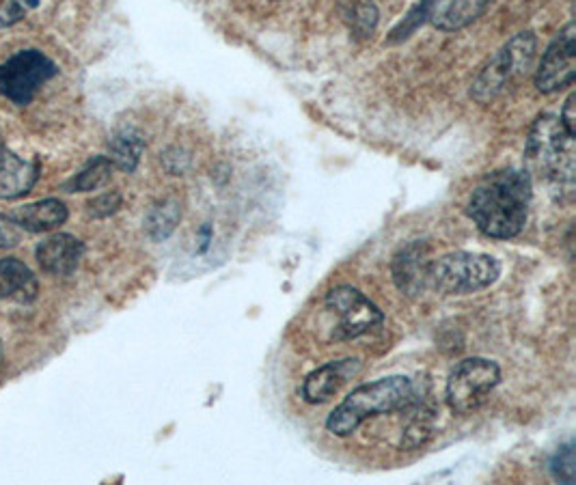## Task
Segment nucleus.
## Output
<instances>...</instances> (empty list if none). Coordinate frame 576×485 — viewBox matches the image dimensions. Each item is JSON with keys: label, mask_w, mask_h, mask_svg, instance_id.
<instances>
[{"label": "nucleus", "mask_w": 576, "mask_h": 485, "mask_svg": "<svg viewBox=\"0 0 576 485\" xmlns=\"http://www.w3.org/2000/svg\"><path fill=\"white\" fill-rule=\"evenodd\" d=\"M145 151V141L141 134H136L132 130H123L115 134L108 143V160L115 166V169L123 173H132L141 162V156Z\"/></svg>", "instance_id": "nucleus-17"}, {"label": "nucleus", "mask_w": 576, "mask_h": 485, "mask_svg": "<svg viewBox=\"0 0 576 485\" xmlns=\"http://www.w3.org/2000/svg\"><path fill=\"white\" fill-rule=\"evenodd\" d=\"M22 242V229L11 216H0V248H13Z\"/></svg>", "instance_id": "nucleus-25"}, {"label": "nucleus", "mask_w": 576, "mask_h": 485, "mask_svg": "<svg viewBox=\"0 0 576 485\" xmlns=\"http://www.w3.org/2000/svg\"><path fill=\"white\" fill-rule=\"evenodd\" d=\"M561 123H564L566 130L576 136V93H570V97L566 100L564 106V113H561Z\"/></svg>", "instance_id": "nucleus-26"}, {"label": "nucleus", "mask_w": 576, "mask_h": 485, "mask_svg": "<svg viewBox=\"0 0 576 485\" xmlns=\"http://www.w3.org/2000/svg\"><path fill=\"white\" fill-rule=\"evenodd\" d=\"M538 41L533 33H518L488 61L473 82L471 97L479 104H488L507 87V82L527 74L536 57Z\"/></svg>", "instance_id": "nucleus-5"}, {"label": "nucleus", "mask_w": 576, "mask_h": 485, "mask_svg": "<svg viewBox=\"0 0 576 485\" xmlns=\"http://www.w3.org/2000/svg\"><path fill=\"white\" fill-rule=\"evenodd\" d=\"M501 382V369L488 358H466L449 373L445 397L451 412L473 414Z\"/></svg>", "instance_id": "nucleus-6"}, {"label": "nucleus", "mask_w": 576, "mask_h": 485, "mask_svg": "<svg viewBox=\"0 0 576 485\" xmlns=\"http://www.w3.org/2000/svg\"><path fill=\"white\" fill-rule=\"evenodd\" d=\"M501 263L490 255L479 253H449L432 261L430 287L445 296L475 294L499 279Z\"/></svg>", "instance_id": "nucleus-4"}, {"label": "nucleus", "mask_w": 576, "mask_h": 485, "mask_svg": "<svg viewBox=\"0 0 576 485\" xmlns=\"http://www.w3.org/2000/svg\"><path fill=\"white\" fill-rule=\"evenodd\" d=\"M441 0H419V3L406 13V18L395 26V29L389 33L387 44H402L410 35H413L419 26H423L436 13Z\"/></svg>", "instance_id": "nucleus-20"}, {"label": "nucleus", "mask_w": 576, "mask_h": 485, "mask_svg": "<svg viewBox=\"0 0 576 485\" xmlns=\"http://www.w3.org/2000/svg\"><path fill=\"white\" fill-rule=\"evenodd\" d=\"M531 194L529 171H497L473 190L466 212L488 238L512 240L527 225Z\"/></svg>", "instance_id": "nucleus-1"}, {"label": "nucleus", "mask_w": 576, "mask_h": 485, "mask_svg": "<svg viewBox=\"0 0 576 485\" xmlns=\"http://www.w3.org/2000/svg\"><path fill=\"white\" fill-rule=\"evenodd\" d=\"M551 475L555 481L561 483H574L576 479V455H574V442H566L557 449V453L551 457Z\"/></svg>", "instance_id": "nucleus-22"}, {"label": "nucleus", "mask_w": 576, "mask_h": 485, "mask_svg": "<svg viewBox=\"0 0 576 485\" xmlns=\"http://www.w3.org/2000/svg\"><path fill=\"white\" fill-rule=\"evenodd\" d=\"M210 242H212V227H210V225H203V227H201V233H199V248H197V253L203 255L205 251H208Z\"/></svg>", "instance_id": "nucleus-27"}, {"label": "nucleus", "mask_w": 576, "mask_h": 485, "mask_svg": "<svg viewBox=\"0 0 576 485\" xmlns=\"http://www.w3.org/2000/svg\"><path fill=\"white\" fill-rule=\"evenodd\" d=\"M180 218H182L180 201L162 199L160 203L152 207V210H149L145 218V231L152 240L162 242L177 229V225H180Z\"/></svg>", "instance_id": "nucleus-18"}, {"label": "nucleus", "mask_w": 576, "mask_h": 485, "mask_svg": "<svg viewBox=\"0 0 576 485\" xmlns=\"http://www.w3.org/2000/svg\"><path fill=\"white\" fill-rule=\"evenodd\" d=\"M39 179V162L22 160L0 149V199L16 201L26 197Z\"/></svg>", "instance_id": "nucleus-13"}, {"label": "nucleus", "mask_w": 576, "mask_h": 485, "mask_svg": "<svg viewBox=\"0 0 576 485\" xmlns=\"http://www.w3.org/2000/svg\"><path fill=\"white\" fill-rule=\"evenodd\" d=\"M361 371V360L346 358L333 360L311 371L303 384V399L307 404H324L331 399L341 386Z\"/></svg>", "instance_id": "nucleus-11"}, {"label": "nucleus", "mask_w": 576, "mask_h": 485, "mask_svg": "<svg viewBox=\"0 0 576 485\" xmlns=\"http://www.w3.org/2000/svg\"><path fill=\"white\" fill-rule=\"evenodd\" d=\"M121 203H123V199H121L119 192H104L87 205V212L93 218H108V216H113L115 212H119Z\"/></svg>", "instance_id": "nucleus-24"}, {"label": "nucleus", "mask_w": 576, "mask_h": 485, "mask_svg": "<svg viewBox=\"0 0 576 485\" xmlns=\"http://www.w3.org/2000/svg\"><path fill=\"white\" fill-rule=\"evenodd\" d=\"M37 5V0H0V26L20 22Z\"/></svg>", "instance_id": "nucleus-23"}, {"label": "nucleus", "mask_w": 576, "mask_h": 485, "mask_svg": "<svg viewBox=\"0 0 576 485\" xmlns=\"http://www.w3.org/2000/svg\"><path fill=\"white\" fill-rule=\"evenodd\" d=\"M324 302L328 309L341 317L335 330L337 341L359 339L384 324V313L356 287L337 285L328 291Z\"/></svg>", "instance_id": "nucleus-8"}, {"label": "nucleus", "mask_w": 576, "mask_h": 485, "mask_svg": "<svg viewBox=\"0 0 576 485\" xmlns=\"http://www.w3.org/2000/svg\"><path fill=\"white\" fill-rule=\"evenodd\" d=\"M430 246L415 240L393 255L391 274L395 287L406 294L408 298L421 296L430 287Z\"/></svg>", "instance_id": "nucleus-10"}, {"label": "nucleus", "mask_w": 576, "mask_h": 485, "mask_svg": "<svg viewBox=\"0 0 576 485\" xmlns=\"http://www.w3.org/2000/svg\"><path fill=\"white\" fill-rule=\"evenodd\" d=\"M9 216L16 220V225L22 231L46 233V231L61 227L67 220V216H70V212H67V207L63 201L44 199V201L18 207V210Z\"/></svg>", "instance_id": "nucleus-14"}, {"label": "nucleus", "mask_w": 576, "mask_h": 485, "mask_svg": "<svg viewBox=\"0 0 576 485\" xmlns=\"http://www.w3.org/2000/svg\"><path fill=\"white\" fill-rule=\"evenodd\" d=\"M488 7L490 0H451L441 13H434L432 22L436 29H441L445 33L460 31L477 18H482Z\"/></svg>", "instance_id": "nucleus-16"}, {"label": "nucleus", "mask_w": 576, "mask_h": 485, "mask_svg": "<svg viewBox=\"0 0 576 485\" xmlns=\"http://www.w3.org/2000/svg\"><path fill=\"white\" fill-rule=\"evenodd\" d=\"M574 138L555 115H540L527 138L529 171L555 186L574 182Z\"/></svg>", "instance_id": "nucleus-3"}, {"label": "nucleus", "mask_w": 576, "mask_h": 485, "mask_svg": "<svg viewBox=\"0 0 576 485\" xmlns=\"http://www.w3.org/2000/svg\"><path fill=\"white\" fill-rule=\"evenodd\" d=\"M115 166L111 164L106 156H95L93 160L87 162L85 169H82L72 182L65 184V192H89V190H98L111 182Z\"/></svg>", "instance_id": "nucleus-19"}, {"label": "nucleus", "mask_w": 576, "mask_h": 485, "mask_svg": "<svg viewBox=\"0 0 576 485\" xmlns=\"http://www.w3.org/2000/svg\"><path fill=\"white\" fill-rule=\"evenodd\" d=\"M348 24L356 39L372 37L378 26V9L372 0H354L348 13Z\"/></svg>", "instance_id": "nucleus-21"}, {"label": "nucleus", "mask_w": 576, "mask_h": 485, "mask_svg": "<svg viewBox=\"0 0 576 485\" xmlns=\"http://www.w3.org/2000/svg\"><path fill=\"white\" fill-rule=\"evenodd\" d=\"M37 298L35 274L22 261L0 259V300L33 302Z\"/></svg>", "instance_id": "nucleus-15"}, {"label": "nucleus", "mask_w": 576, "mask_h": 485, "mask_svg": "<svg viewBox=\"0 0 576 485\" xmlns=\"http://www.w3.org/2000/svg\"><path fill=\"white\" fill-rule=\"evenodd\" d=\"M0 149H3V134H0Z\"/></svg>", "instance_id": "nucleus-28"}, {"label": "nucleus", "mask_w": 576, "mask_h": 485, "mask_svg": "<svg viewBox=\"0 0 576 485\" xmlns=\"http://www.w3.org/2000/svg\"><path fill=\"white\" fill-rule=\"evenodd\" d=\"M576 76V29L570 22L553 44L546 48L536 72V87L540 93H557L570 87Z\"/></svg>", "instance_id": "nucleus-9"}, {"label": "nucleus", "mask_w": 576, "mask_h": 485, "mask_svg": "<svg viewBox=\"0 0 576 485\" xmlns=\"http://www.w3.org/2000/svg\"><path fill=\"white\" fill-rule=\"evenodd\" d=\"M57 72V65L44 52L22 50L0 65V95L16 106L31 104L35 93Z\"/></svg>", "instance_id": "nucleus-7"}, {"label": "nucleus", "mask_w": 576, "mask_h": 485, "mask_svg": "<svg viewBox=\"0 0 576 485\" xmlns=\"http://www.w3.org/2000/svg\"><path fill=\"white\" fill-rule=\"evenodd\" d=\"M85 255V244L70 233H57L37 246L39 268L52 276H70Z\"/></svg>", "instance_id": "nucleus-12"}, {"label": "nucleus", "mask_w": 576, "mask_h": 485, "mask_svg": "<svg viewBox=\"0 0 576 485\" xmlns=\"http://www.w3.org/2000/svg\"><path fill=\"white\" fill-rule=\"evenodd\" d=\"M417 391L410 378L393 376L376 382L363 384L341 401V404L328 414L326 429L337 438L354 434L367 419L378 414H391L400 410H410L417 404Z\"/></svg>", "instance_id": "nucleus-2"}]
</instances>
